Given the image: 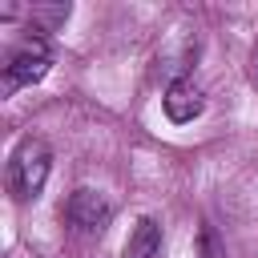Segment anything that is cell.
I'll list each match as a JSON object with an SVG mask.
<instances>
[{"mask_svg":"<svg viewBox=\"0 0 258 258\" xmlns=\"http://www.w3.org/2000/svg\"><path fill=\"white\" fill-rule=\"evenodd\" d=\"M109 218H113V206H109L97 189H73L69 202H64V222H69L73 230H81V234L105 230Z\"/></svg>","mask_w":258,"mask_h":258,"instance_id":"3957f363","label":"cell"},{"mask_svg":"<svg viewBox=\"0 0 258 258\" xmlns=\"http://www.w3.org/2000/svg\"><path fill=\"white\" fill-rule=\"evenodd\" d=\"M48 64H52V56H48V44H44L40 36L16 44V48L4 56V93H16V89H24V85H36V81L48 73Z\"/></svg>","mask_w":258,"mask_h":258,"instance_id":"7a4b0ae2","label":"cell"},{"mask_svg":"<svg viewBox=\"0 0 258 258\" xmlns=\"http://www.w3.org/2000/svg\"><path fill=\"white\" fill-rule=\"evenodd\" d=\"M198 258H226V250H222L214 226H202V234H198Z\"/></svg>","mask_w":258,"mask_h":258,"instance_id":"52a82bcc","label":"cell"},{"mask_svg":"<svg viewBox=\"0 0 258 258\" xmlns=\"http://www.w3.org/2000/svg\"><path fill=\"white\" fill-rule=\"evenodd\" d=\"M28 20L56 28V24H64V20H69V4H36V8H28Z\"/></svg>","mask_w":258,"mask_h":258,"instance_id":"8992f818","label":"cell"},{"mask_svg":"<svg viewBox=\"0 0 258 258\" xmlns=\"http://www.w3.org/2000/svg\"><path fill=\"white\" fill-rule=\"evenodd\" d=\"M48 165H52L48 145L36 141V137H24L8 157V189H12V198L16 202L36 198L44 189V181H48Z\"/></svg>","mask_w":258,"mask_h":258,"instance_id":"6da1fadb","label":"cell"},{"mask_svg":"<svg viewBox=\"0 0 258 258\" xmlns=\"http://www.w3.org/2000/svg\"><path fill=\"white\" fill-rule=\"evenodd\" d=\"M161 254V226L153 218H141L125 242V258H157Z\"/></svg>","mask_w":258,"mask_h":258,"instance_id":"5b68a950","label":"cell"},{"mask_svg":"<svg viewBox=\"0 0 258 258\" xmlns=\"http://www.w3.org/2000/svg\"><path fill=\"white\" fill-rule=\"evenodd\" d=\"M161 105H165V117H169L173 125H189L194 117H202L206 97H202V89H198L189 77H177V81H169Z\"/></svg>","mask_w":258,"mask_h":258,"instance_id":"277c9868","label":"cell"}]
</instances>
